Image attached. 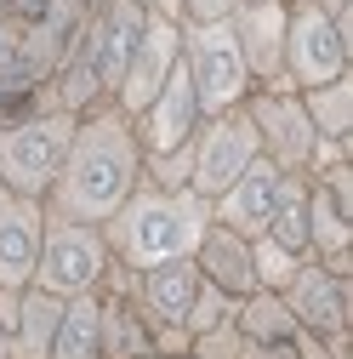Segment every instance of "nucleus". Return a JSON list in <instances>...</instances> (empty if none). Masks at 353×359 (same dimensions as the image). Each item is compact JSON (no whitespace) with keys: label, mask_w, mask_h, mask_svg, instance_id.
I'll return each mask as SVG.
<instances>
[{"label":"nucleus","mask_w":353,"mask_h":359,"mask_svg":"<svg viewBox=\"0 0 353 359\" xmlns=\"http://www.w3.org/2000/svg\"><path fill=\"white\" fill-rule=\"evenodd\" d=\"M137 183H143L137 131H131V120L114 103H103V109H92V114L74 120V137H69L57 183L46 194V211L52 217H69V222H92V229H103Z\"/></svg>","instance_id":"nucleus-1"},{"label":"nucleus","mask_w":353,"mask_h":359,"mask_svg":"<svg viewBox=\"0 0 353 359\" xmlns=\"http://www.w3.org/2000/svg\"><path fill=\"white\" fill-rule=\"evenodd\" d=\"M205 229H211V200H200L194 189L137 183L125 194V205L103 222V240L120 268L143 274V268H160V262H188Z\"/></svg>","instance_id":"nucleus-2"},{"label":"nucleus","mask_w":353,"mask_h":359,"mask_svg":"<svg viewBox=\"0 0 353 359\" xmlns=\"http://www.w3.org/2000/svg\"><path fill=\"white\" fill-rule=\"evenodd\" d=\"M74 120L80 114H69V109H40V114H23V120H0V189L46 200L57 171H63Z\"/></svg>","instance_id":"nucleus-3"},{"label":"nucleus","mask_w":353,"mask_h":359,"mask_svg":"<svg viewBox=\"0 0 353 359\" xmlns=\"http://www.w3.org/2000/svg\"><path fill=\"white\" fill-rule=\"evenodd\" d=\"M353 74V6L342 18L314 6H285V86L307 92Z\"/></svg>","instance_id":"nucleus-4"},{"label":"nucleus","mask_w":353,"mask_h":359,"mask_svg":"<svg viewBox=\"0 0 353 359\" xmlns=\"http://www.w3.org/2000/svg\"><path fill=\"white\" fill-rule=\"evenodd\" d=\"M183 74H188L205 114H228L256 92L251 69H245V57L234 46L228 18L223 23H183Z\"/></svg>","instance_id":"nucleus-5"},{"label":"nucleus","mask_w":353,"mask_h":359,"mask_svg":"<svg viewBox=\"0 0 353 359\" xmlns=\"http://www.w3.org/2000/svg\"><path fill=\"white\" fill-rule=\"evenodd\" d=\"M109 240L103 229H92V222H69V217H52L46 211V240H40V262H34V280L40 291H52V297H85V291H97L103 274H109Z\"/></svg>","instance_id":"nucleus-6"},{"label":"nucleus","mask_w":353,"mask_h":359,"mask_svg":"<svg viewBox=\"0 0 353 359\" xmlns=\"http://www.w3.org/2000/svg\"><path fill=\"white\" fill-rule=\"evenodd\" d=\"M240 109H245V120L256 131V154L268 165H279V171H291V177H302L307 154H314V143H319L314 126H307V114H302V97L291 92V86H256Z\"/></svg>","instance_id":"nucleus-7"},{"label":"nucleus","mask_w":353,"mask_h":359,"mask_svg":"<svg viewBox=\"0 0 353 359\" xmlns=\"http://www.w3.org/2000/svg\"><path fill=\"white\" fill-rule=\"evenodd\" d=\"M251 160H256V131H251L245 109L205 114L200 131H194V177H188V189L200 200H216Z\"/></svg>","instance_id":"nucleus-8"},{"label":"nucleus","mask_w":353,"mask_h":359,"mask_svg":"<svg viewBox=\"0 0 353 359\" xmlns=\"http://www.w3.org/2000/svg\"><path fill=\"white\" fill-rule=\"evenodd\" d=\"M148 12L137 6V0H92L80 18V40H85V57H92L97 80H103V92L114 103V86L131 63V52H137V34H143Z\"/></svg>","instance_id":"nucleus-9"},{"label":"nucleus","mask_w":353,"mask_h":359,"mask_svg":"<svg viewBox=\"0 0 353 359\" xmlns=\"http://www.w3.org/2000/svg\"><path fill=\"white\" fill-rule=\"evenodd\" d=\"M176 57H183V23L148 12L143 34H137V52H131V63H125V74H120V86H114V109L131 120V114H137V109L160 92V86L171 80Z\"/></svg>","instance_id":"nucleus-10"},{"label":"nucleus","mask_w":353,"mask_h":359,"mask_svg":"<svg viewBox=\"0 0 353 359\" xmlns=\"http://www.w3.org/2000/svg\"><path fill=\"white\" fill-rule=\"evenodd\" d=\"M200 120H205V109H200L194 86H188V74H183V57H176L171 80L160 86L137 114H131V131H137V149H143V154H165V149H183L194 131H200Z\"/></svg>","instance_id":"nucleus-11"},{"label":"nucleus","mask_w":353,"mask_h":359,"mask_svg":"<svg viewBox=\"0 0 353 359\" xmlns=\"http://www.w3.org/2000/svg\"><path fill=\"white\" fill-rule=\"evenodd\" d=\"M285 308H291V320L302 331H314V337H347V308H353V280H336L331 268H319L314 257H307L291 285L279 291Z\"/></svg>","instance_id":"nucleus-12"},{"label":"nucleus","mask_w":353,"mask_h":359,"mask_svg":"<svg viewBox=\"0 0 353 359\" xmlns=\"http://www.w3.org/2000/svg\"><path fill=\"white\" fill-rule=\"evenodd\" d=\"M228 29H234V46L251 69V86H285V0L234 6Z\"/></svg>","instance_id":"nucleus-13"},{"label":"nucleus","mask_w":353,"mask_h":359,"mask_svg":"<svg viewBox=\"0 0 353 359\" xmlns=\"http://www.w3.org/2000/svg\"><path fill=\"white\" fill-rule=\"evenodd\" d=\"M40 240H46V200L0 189V285L23 291L34 280Z\"/></svg>","instance_id":"nucleus-14"},{"label":"nucleus","mask_w":353,"mask_h":359,"mask_svg":"<svg viewBox=\"0 0 353 359\" xmlns=\"http://www.w3.org/2000/svg\"><path fill=\"white\" fill-rule=\"evenodd\" d=\"M279 183H285V171H279V165H268V160L256 154V160L234 177V183L211 200V222H223V229H234V234L256 240L262 229H268V217H274Z\"/></svg>","instance_id":"nucleus-15"},{"label":"nucleus","mask_w":353,"mask_h":359,"mask_svg":"<svg viewBox=\"0 0 353 359\" xmlns=\"http://www.w3.org/2000/svg\"><path fill=\"white\" fill-rule=\"evenodd\" d=\"M194 291H200V268H194V257H188V262H160V268L131 274V291H125V297L137 302V313H143L148 331H154V325H183Z\"/></svg>","instance_id":"nucleus-16"},{"label":"nucleus","mask_w":353,"mask_h":359,"mask_svg":"<svg viewBox=\"0 0 353 359\" xmlns=\"http://www.w3.org/2000/svg\"><path fill=\"white\" fill-rule=\"evenodd\" d=\"M194 268H200L205 285H216V291L234 297V302L256 291V274H251V240L234 234V229H223V222H211L205 240L194 245Z\"/></svg>","instance_id":"nucleus-17"},{"label":"nucleus","mask_w":353,"mask_h":359,"mask_svg":"<svg viewBox=\"0 0 353 359\" xmlns=\"http://www.w3.org/2000/svg\"><path fill=\"white\" fill-rule=\"evenodd\" d=\"M97 342H103V359H143L154 353V331L137 313L125 291H97Z\"/></svg>","instance_id":"nucleus-18"},{"label":"nucleus","mask_w":353,"mask_h":359,"mask_svg":"<svg viewBox=\"0 0 353 359\" xmlns=\"http://www.w3.org/2000/svg\"><path fill=\"white\" fill-rule=\"evenodd\" d=\"M57 320H63V297L40 291V285H23L18 325H12V359H46L52 337H57Z\"/></svg>","instance_id":"nucleus-19"},{"label":"nucleus","mask_w":353,"mask_h":359,"mask_svg":"<svg viewBox=\"0 0 353 359\" xmlns=\"http://www.w3.org/2000/svg\"><path fill=\"white\" fill-rule=\"evenodd\" d=\"M296 97H302V114H307V126H314V137L353 143V74L307 86V92H296Z\"/></svg>","instance_id":"nucleus-20"},{"label":"nucleus","mask_w":353,"mask_h":359,"mask_svg":"<svg viewBox=\"0 0 353 359\" xmlns=\"http://www.w3.org/2000/svg\"><path fill=\"white\" fill-rule=\"evenodd\" d=\"M46 359H103V342H97V291L63 302V320H57V337H52Z\"/></svg>","instance_id":"nucleus-21"},{"label":"nucleus","mask_w":353,"mask_h":359,"mask_svg":"<svg viewBox=\"0 0 353 359\" xmlns=\"http://www.w3.org/2000/svg\"><path fill=\"white\" fill-rule=\"evenodd\" d=\"M234 325H240L245 342H291V337L302 331V325L291 320V308H285L279 291H251V297H240Z\"/></svg>","instance_id":"nucleus-22"},{"label":"nucleus","mask_w":353,"mask_h":359,"mask_svg":"<svg viewBox=\"0 0 353 359\" xmlns=\"http://www.w3.org/2000/svg\"><path fill=\"white\" fill-rule=\"evenodd\" d=\"M268 234L274 245L307 257V177H291L285 171V183H279V200H274V217H268Z\"/></svg>","instance_id":"nucleus-23"},{"label":"nucleus","mask_w":353,"mask_h":359,"mask_svg":"<svg viewBox=\"0 0 353 359\" xmlns=\"http://www.w3.org/2000/svg\"><path fill=\"white\" fill-rule=\"evenodd\" d=\"M302 262H307V257H296V251L274 245L268 234H256V240H251V274H256V291H285V285H291V274H296Z\"/></svg>","instance_id":"nucleus-24"},{"label":"nucleus","mask_w":353,"mask_h":359,"mask_svg":"<svg viewBox=\"0 0 353 359\" xmlns=\"http://www.w3.org/2000/svg\"><path fill=\"white\" fill-rule=\"evenodd\" d=\"M234 297H223V291H216V285H205L200 280V291H194V302H188V313H183V331L188 337H200V331H216V325H228L234 320Z\"/></svg>","instance_id":"nucleus-25"},{"label":"nucleus","mask_w":353,"mask_h":359,"mask_svg":"<svg viewBox=\"0 0 353 359\" xmlns=\"http://www.w3.org/2000/svg\"><path fill=\"white\" fill-rule=\"evenodd\" d=\"M240 325L228 320V325H216V331H200V337H188V359H240Z\"/></svg>","instance_id":"nucleus-26"},{"label":"nucleus","mask_w":353,"mask_h":359,"mask_svg":"<svg viewBox=\"0 0 353 359\" xmlns=\"http://www.w3.org/2000/svg\"><path fill=\"white\" fill-rule=\"evenodd\" d=\"M234 12V0H176V18L183 23H223Z\"/></svg>","instance_id":"nucleus-27"},{"label":"nucleus","mask_w":353,"mask_h":359,"mask_svg":"<svg viewBox=\"0 0 353 359\" xmlns=\"http://www.w3.org/2000/svg\"><path fill=\"white\" fill-rule=\"evenodd\" d=\"M285 6H314V12H331V18H342L353 0H285Z\"/></svg>","instance_id":"nucleus-28"},{"label":"nucleus","mask_w":353,"mask_h":359,"mask_svg":"<svg viewBox=\"0 0 353 359\" xmlns=\"http://www.w3.org/2000/svg\"><path fill=\"white\" fill-rule=\"evenodd\" d=\"M137 6H143V12H154V18H171V23H183V18H176V0H137Z\"/></svg>","instance_id":"nucleus-29"},{"label":"nucleus","mask_w":353,"mask_h":359,"mask_svg":"<svg viewBox=\"0 0 353 359\" xmlns=\"http://www.w3.org/2000/svg\"><path fill=\"white\" fill-rule=\"evenodd\" d=\"M143 359H188V353H143Z\"/></svg>","instance_id":"nucleus-30"},{"label":"nucleus","mask_w":353,"mask_h":359,"mask_svg":"<svg viewBox=\"0 0 353 359\" xmlns=\"http://www.w3.org/2000/svg\"><path fill=\"white\" fill-rule=\"evenodd\" d=\"M234 6H262V0H234Z\"/></svg>","instance_id":"nucleus-31"}]
</instances>
